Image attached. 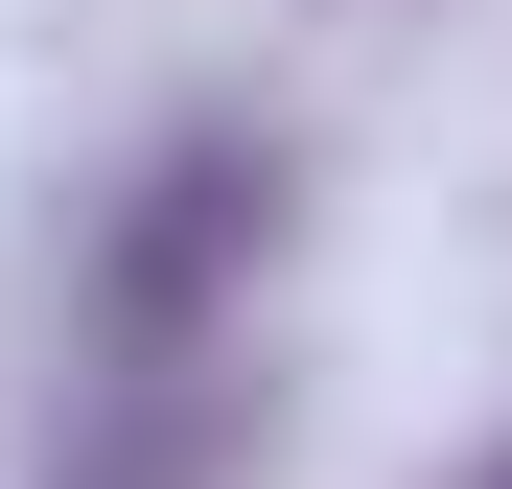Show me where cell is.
Returning <instances> with one entry per match:
<instances>
[{
	"label": "cell",
	"mask_w": 512,
	"mask_h": 489,
	"mask_svg": "<svg viewBox=\"0 0 512 489\" xmlns=\"http://www.w3.org/2000/svg\"><path fill=\"white\" fill-rule=\"evenodd\" d=\"M256 233H280V163L256 140H163L140 210H117V257H94V350H210V303H233Z\"/></svg>",
	"instance_id": "1"
},
{
	"label": "cell",
	"mask_w": 512,
	"mask_h": 489,
	"mask_svg": "<svg viewBox=\"0 0 512 489\" xmlns=\"http://www.w3.org/2000/svg\"><path fill=\"white\" fill-rule=\"evenodd\" d=\"M489 489H512V466H489Z\"/></svg>",
	"instance_id": "2"
}]
</instances>
